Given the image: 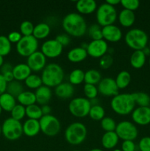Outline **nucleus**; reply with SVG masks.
Wrapping results in <instances>:
<instances>
[{"instance_id":"6","label":"nucleus","mask_w":150,"mask_h":151,"mask_svg":"<svg viewBox=\"0 0 150 151\" xmlns=\"http://www.w3.org/2000/svg\"><path fill=\"white\" fill-rule=\"evenodd\" d=\"M97 24L100 27H105L113 24L118 19V13L116 7L107 2L99 6L96 13Z\"/></svg>"},{"instance_id":"3","label":"nucleus","mask_w":150,"mask_h":151,"mask_svg":"<svg viewBox=\"0 0 150 151\" xmlns=\"http://www.w3.org/2000/svg\"><path fill=\"white\" fill-rule=\"evenodd\" d=\"M64 75V71L60 65L55 63H51L46 65L43 69L41 78L43 85L49 88H55L63 83Z\"/></svg>"},{"instance_id":"32","label":"nucleus","mask_w":150,"mask_h":151,"mask_svg":"<svg viewBox=\"0 0 150 151\" xmlns=\"http://www.w3.org/2000/svg\"><path fill=\"white\" fill-rule=\"evenodd\" d=\"M24 91V90L23 85L19 81L13 80V81L7 83V91H6V92L11 94L12 96H13L16 98H17L18 96L21 94Z\"/></svg>"},{"instance_id":"45","label":"nucleus","mask_w":150,"mask_h":151,"mask_svg":"<svg viewBox=\"0 0 150 151\" xmlns=\"http://www.w3.org/2000/svg\"><path fill=\"white\" fill-rule=\"evenodd\" d=\"M113 58L110 55H104L99 60L100 66H101V68H102L104 69H109L113 65Z\"/></svg>"},{"instance_id":"21","label":"nucleus","mask_w":150,"mask_h":151,"mask_svg":"<svg viewBox=\"0 0 150 151\" xmlns=\"http://www.w3.org/2000/svg\"><path fill=\"white\" fill-rule=\"evenodd\" d=\"M36 103L41 106L47 105V103L51 100L52 93L49 87L43 85L38 88H37L35 92Z\"/></svg>"},{"instance_id":"47","label":"nucleus","mask_w":150,"mask_h":151,"mask_svg":"<svg viewBox=\"0 0 150 151\" xmlns=\"http://www.w3.org/2000/svg\"><path fill=\"white\" fill-rule=\"evenodd\" d=\"M55 39L57 40V42H58L59 44H61L63 47H66V46L69 45L71 41L70 37H69V35L66 33L60 34V35H58L56 37Z\"/></svg>"},{"instance_id":"7","label":"nucleus","mask_w":150,"mask_h":151,"mask_svg":"<svg viewBox=\"0 0 150 151\" xmlns=\"http://www.w3.org/2000/svg\"><path fill=\"white\" fill-rule=\"evenodd\" d=\"M1 134L7 139L15 141L20 138L23 134V128L20 121L12 117L6 119L1 125Z\"/></svg>"},{"instance_id":"56","label":"nucleus","mask_w":150,"mask_h":151,"mask_svg":"<svg viewBox=\"0 0 150 151\" xmlns=\"http://www.w3.org/2000/svg\"><path fill=\"white\" fill-rule=\"evenodd\" d=\"M3 64H4V57L0 55V68L1 67Z\"/></svg>"},{"instance_id":"34","label":"nucleus","mask_w":150,"mask_h":151,"mask_svg":"<svg viewBox=\"0 0 150 151\" xmlns=\"http://www.w3.org/2000/svg\"><path fill=\"white\" fill-rule=\"evenodd\" d=\"M26 116L28 119L39 120L43 116L41 107L38 105L33 104L26 107Z\"/></svg>"},{"instance_id":"37","label":"nucleus","mask_w":150,"mask_h":151,"mask_svg":"<svg viewBox=\"0 0 150 151\" xmlns=\"http://www.w3.org/2000/svg\"><path fill=\"white\" fill-rule=\"evenodd\" d=\"M24 83L29 88L35 90L41 87V86H43V82L41 77L38 75H35V74H31L25 80Z\"/></svg>"},{"instance_id":"26","label":"nucleus","mask_w":150,"mask_h":151,"mask_svg":"<svg viewBox=\"0 0 150 151\" xmlns=\"http://www.w3.org/2000/svg\"><path fill=\"white\" fill-rule=\"evenodd\" d=\"M16 106V99L7 92L0 95V107L5 111L10 112Z\"/></svg>"},{"instance_id":"5","label":"nucleus","mask_w":150,"mask_h":151,"mask_svg":"<svg viewBox=\"0 0 150 151\" xmlns=\"http://www.w3.org/2000/svg\"><path fill=\"white\" fill-rule=\"evenodd\" d=\"M124 41L129 48L135 50H142L147 47L149 38L146 32L138 28L129 29L124 36Z\"/></svg>"},{"instance_id":"1","label":"nucleus","mask_w":150,"mask_h":151,"mask_svg":"<svg viewBox=\"0 0 150 151\" xmlns=\"http://www.w3.org/2000/svg\"><path fill=\"white\" fill-rule=\"evenodd\" d=\"M62 25L66 34L76 38L83 36L88 30L86 21L78 13H70L66 15L63 18Z\"/></svg>"},{"instance_id":"63","label":"nucleus","mask_w":150,"mask_h":151,"mask_svg":"<svg viewBox=\"0 0 150 151\" xmlns=\"http://www.w3.org/2000/svg\"><path fill=\"white\" fill-rule=\"evenodd\" d=\"M72 151H80V150H72Z\"/></svg>"},{"instance_id":"12","label":"nucleus","mask_w":150,"mask_h":151,"mask_svg":"<svg viewBox=\"0 0 150 151\" xmlns=\"http://www.w3.org/2000/svg\"><path fill=\"white\" fill-rule=\"evenodd\" d=\"M86 50L88 55L94 58H101L107 53L108 44L104 39L91 41L87 46Z\"/></svg>"},{"instance_id":"30","label":"nucleus","mask_w":150,"mask_h":151,"mask_svg":"<svg viewBox=\"0 0 150 151\" xmlns=\"http://www.w3.org/2000/svg\"><path fill=\"white\" fill-rule=\"evenodd\" d=\"M119 89H124L129 85L131 81V75L127 71H121L118 74L115 79Z\"/></svg>"},{"instance_id":"31","label":"nucleus","mask_w":150,"mask_h":151,"mask_svg":"<svg viewBox=\"0 0 150 151\" xmlns=\"http://www.w3.org/2000/svg\"><path fill=\"white\" fill-rule=\"evenodd\" d=\"M101 75L100 72L96 69H89L85 72V80L84 82L85 84H91L96 85L101 81Z\"/></svg>"},{"instance_id":"64","label":"nucleus","mask_w":150,"mask_h":151,"mask_svg":"<svg viewBox=\"0 0 150 151\" xmlns=\"http://www.w3.org/2000/svg\"><path fill=\"white\" fill-rule=\"evenodd\" d=\"M21 151H24V150H21Z\"/></svg>"},{"instance_id":"25","label":"nucleus","mask_w":150,"mask_h":151,"mask_svg":"<svg viewBox=\"0 0 150 151\" xmlns=\"http://www.w3.org/2000/svg\"><path fill=\"white\" fill-rule=\"evenodd\" d=\"M119 141V138L115 131L105 132L101 137V145L107 150H110L116 147Z\"/></svg>"},{"instance_id":"8","label":"nucleus","mask_w":150,"mask_h":151,"mask_svg":"<svg viewBox=\"0 0 150 151\" xmlns=\"http://www.w3.org/2000/svg\"><path fill=\"white\" fill-rule=\"evenodd\" d=\"M91 103L86 97H75L72 99L69 105L70 113L77 118H83L89 114Z\"/></svg>"},{"instance_id":"52","label":"nucleus","mask_w":150,"mask_h":151,"mask_svg":"<svg viewBox=\"0 0 150 151\" xmlns=\"http://www.w3.org/2000/svg\"><path fill=\"white\" fill-rule=\"evenodd\" d=\"M3 77H4V80L6 81V82L8 83L11 82L14 80V77H13V71L12 72H6V73L3 74Z\"/></svg>"},{"instance_id":"14","label":"nucleus","mask_w":150,"mask_h":151,"mask_svg":"<svg viewBox=\"0 0 150 151\" xmlns=\"http://www.w3.org/2000/svg\"><path fill=\"white\" fill-rule=\"evenodd\" d=\"M98 91L101 95L106 97H114L119 94V88L116 81L111 78H104L98 84Z\"/></svg>"},{"instance_id":"59","label":"nucleus","mask_w":150,"mask_h":151,"mask_svg":"<svg viewBox=\"0 0 150 151\" xmlns=\"http://www.w3.org/2000/svg\"><path fill=\"white\" fill-rule=\"evenodd\" d=\"M113 151H121V150H119V149H116V150H114Z\"/></svg>"},{"instance_id":"57","label":"nucleus","mask_w":150,"mask_h":151,"mask_svg":"<svg viewBox=\"0 0 150 151\" xmlns=\"http://www.w3.org/2000/svg\"><path fill=\"white\" fill-rule=\"evenodd\" d=\"M89 151H103V150L99 148H94V149H91V150H90Z\"/></svg>"},{"instance_id":"11","label":"nucleus","mask_w":150,"mask_h":151,"mask_svg":"<svg viewBox=\"0 0 150 151\" xmlns=\"http://www.w3.org/2000/svg\"><path fill=\"white\" fill-rule=\"evenodd\" d=\"M115 132L123 141H134L138 137V131L136 126L129 121H121L116 125Z\"/></svg>"},{"instance_id":"16","label":"nucleus","mask_w":150,"mask_h":151,"mask_svg":"<svg viewBox=\"0 0 150 151\" xmlns=\"http://www.w3.org/2000/svg\"><path fill=\"white\" fill-rule=\"evenodd\" d=\"M132 119L135 124L147 125L150 123V107H140L134 109L132 112Z\"/></svg>"},{"instance_id":"9","label":"nucleus","mask_w":150,"mask_h":151,"mask_svg":"<svg viewBox=\"0 0 150 151\" xmlns=\"http://www.w3.org/2000/svg\"><path fill=\"white\" fill-rule=\"evenodd\" d=\"M41 131L47 137H55L60 131V122L53 115H44L39 119Z\"/></svg>"},{"instance_id":"39","label":"nucleus","mask_w":150,"mask_h":151,"mask_svg":"<svg viewBox=\"0 0 150 151\" xmlns=\"http://www.w3.org/2000/svg\"><path fill=\"white\" fill-rule=\"evenodd\" d=\"M12 44L10 42L7 36L0 35V55L4 57L10 53Z\"/></svg>"},{"instance_id":"2","label":"nucleus","mask_w":150,"mask_h":151,"mask_svg":"<svg viewBox=\"0 0 150 151\" xmlns=\"http://www.w3.org/2000/svg\"><path fill=\"white\" fill-rule=\"evenodd\" d=\"M133 95L129 93L118 94L110 101V106L116 114L122 116L132 114L135 107Z\"/></svg>"},{"instance_id":"54","label":"nucleus","mask_w":150,"mask_h":151,"mask_svg":"<svg viewBox=\"0 0 150 151\" xmlns=\"http://www.w3.org/2000/svg\"><path fill=\"white\" fill-rule=\"evenodd\" d=\"M105 2H107V4L115 7V6L117 5V4H121V0H107Z\"/></svg>"},{"instance_id":"33","label":"nucleus","mask_w":150,"mask_h":151,"mask_svg":"<svg viewBox=\"0 0 150 151\" xmlns=\"http://www.w3.org/2000/svg\"><path fill=\"white\" fill-rule=\"evenodd\" d=\"M85 80V72L80 69H75L70 73L69 81L71 85L77 86L84 82Z\"/></svg>"},{"instance_id":"60","label":"nucleus","mask_w":150,"mask_h":151,"mask_svg":"<svg viewBox=\"0 0 150 151\" xmlns=\"http://www.w3.org/2000/svg\"><path fill=\"white\" fill-rule=\"evenodd\" d=\"M1 111H2V109H1V107H0V115H1Z\"/></svg>"},{"instance_id":"42","label":"nucleus","mask_w":150,"mask_h":151,"mask_svg":"<svg viewBox=\"0 0 150 151\" xmlns=\"http://www.w3.org/2000/svg\"><path fill=\"white\" fill-rule=\"evenodd\" d=\"M84 94L87 99L89 100H94L96 98L98 95V88L95 85H91V84H85L84 86Z\"/></svg>"},{"instance_id":"4","label":"nucleus","mask_w":150,"mask_h":151,"mask_svg":"<svg viewBox=\"0 0 150 151\" xmlns=\"http://www.w3.org/2000/svg\"><path fill=\"white\" fill-rule=\"evenodd\" d=\"M87 134L86 126L82 122H75L67 127L65 131V138L70 145H78L85 141Z\"/></svg>"},{"instance_id":"38","label":"nucleus","mask_w":150,"mask_h":151,"mask_svg":"<svg viewBox=\"0 0 150 151\" xmlns=\"http://www.w3.org/2000/svg\"><path fill=\"white\" fill-rule=\"evenodd\" d=\"M88 35L92 39V41H96V40L103 39L102 32H101V28L100 27L98 24H94L91 25L88 28Z\"/></svg>"},{"instance_id":"23","label":"nucleus","mask_w":150,"mask_h":151,"mask_svg":"<svg viewBox=\"0 0 150 151\" xmlns=\"http://www.w3.org/2000/svg\"><path fill=\"white\" fill-rule=\"evenodd\" d=\"M119 24L124 27H129L132 26L135 21V14L133 11L123 9L118 15Z\"/></svg>"},{"instance_id":"62","label":"nucleus","mask_w":150,"mask_h":151,"mask_svg":"<svg viewBox=\"0 0 150 151\" xmlns=\"http://www.w3.org/2000/svg\"><path fill=\"white\" fill-rule=\"evenodd\" d=\"M149 66H150V58H149Z\"/></svg>"},{"instance_id":"15","label":"nucleus","mask_w":150,"mask_h":151,"mask_svg":"<svg viewBox=\"0 0 150 151\" xmlns=\"http://www.w3.org/2000/svg\"><path fill=\"white\" fill-rule=\"evenodd\" d=\"M26 64L35 72L43 71L46 66V58L41 51H36L27 58Z\"/></svg>"},{"instance_id":"18","label":"nucleus","mask_w":150,"mask_h":151,"mask_svg":"<svg viewBox=\"0 0 150 151\" xmlns=\"http://www.w3.org/2000/svg\"><path fill=\"white\" fill-rule=\"evenodd\" d=\"M23 134L28 137H34L41 131L39 120L27 119L22 125Z\"/></svg>"},{"instance_id":"10","label":"nucleus","mask_w":150,"mask_h":151,"mask_svg":"<svg viewBox=\"0 0 150 151\" xmlns=\"http://www.w3.org/2000/svg\"><path fill=\"white\" fill-rule=\"evenodd\" d=\"M38 41L33 35L23 36L16 44L17 52L23 57L28 58L31 55L38 51Z\"/></svg>"},{"instance_id":"19","label":"nucleus","mask_w":150,"mask_h":151,"mask_svg":"<svg viewBox=\"0 0 150 151\" xmlns=\"http://www.w3.org/2000/svg\"><path fill=\"white\" fill-rule=\"evenodd\" d=\"M76 9L79 14H91L97 10V4L94 0H79L76 3Z\"/></svg>"},{"instance_id":"44","label":"nucleus","mask_w":150,"mask_h":151,"mask_svg":"<svg viewBox=\"0 0 150 151\" xmlns=\"http://www.w3.org/2000/svg\"><path fill=\"white\" fill-rule=\"evenodd\" d=\"M121 4L124 9L134 12L139 7L140 1L138 0H121Z\"/></svg>"},{"instance_id":"36","label":"nucleus","mask_w":150,"mask_h":151,"mask_svg":"<svg viewBox=\"0 0 150 151\" xmlns=\"http://www.w3.org/2000/svg\"><path fill=\"white\" fill-rule=\"evenodd\" d=\"M88 116L94 120L101 121L103 118L105 117V111L100 105L92 106L90 109Z\"/></svg>"},{"instance_id":"51","label":"nucleus","mask_w":150,"mask_h":151,"mask_svg":"<svg viewBox=\"0 0 150 151\" xmlns=\"http://www.w3.org/2000/svg\"><path fill=\"white\" fill-rule=\"evenodd\" d=\"M13 69V66H12V64L10 63H4V64L1 66V67L0 68V72L1 75L6 73V72H12Z\"/></svg>"},{"instance_id":"49","label":"nucleus","mask_w":150,"mask_h":151,"mask_svg":"<svg viewBox=\"0 0 150 151\" xmlns=\"http://www.w3.org/2000/svg\"><path fill=\"white\" fill-rule=\"evenodd\" d=\"M136 146L133 141H123L121 145V151H135Z\"/></svg>"},{"instance_id":"46","label":"nucleus","mask_w":150,"mask_h":151,"mask_svg":"<svg viewBox=\"0 0 150 151\" xmlns=\"http://www.w3.org/2000/svg\"><path fill=\"white\" fill-rule=\"evenodd\" d=\"M138 147L141 151H150V137H144L140 140Z\"/></svg>"},{"instance_id":"53","label":"nucleus","mask_w":150,"mask_h":151,"mask_svg":"<svg viewBox=\"0 0 150 151\" xmlns=\"http://www.w3.org/2000/svg\"><path fill=\"white\" fill-rule=\"evenodd\" d=\"M41 111H42L43 116L44 115H49L51 113V108L48 105H44V106H41Z\"/></svg>"},{"instance_id":"55","label":"nucleus","mask_w":150,"mask_h":151,"mask_svg":"<svg viewBox=\"0 0 150 151\" xmlns=\"http://www.w3.org/2000/svg\"><path fill=\"white\" fill-rule=\"evenodd\" d=\"M142 51L146 56L150 55V48L149 47H146L144 50H142Z\"/></svg>"},{"instance_id":"24","label":"nucleus","mask_w":150,"mask_h":151,"mask_svg":"<svg viewBox=\"0 0 150 151\" xmlns=\"http://www.w3.org/2000/svg\"><path fill=\"white\" fill-rule=\"evenodd\" d=\"M88 56L86 49L82 47L71 49L67 54V58L72 63H79L86 59Z\"/></svg>"},{"instance_id":"22","label":"nucleus","mask_w":150,"mask_h":151,"mask_svg":"<svg viewBox=\"0 0 150 151\" xmlns=\"http://www.w3.org/2000/svg\"><path fill=\"white\" fill-rule=\"evenodd\" d=\"M31 72L32 70L26 63H19L13 66V75L14 80L19 82L25 81L31 75Z\"/></svg>"},{"instance_id":"28","label":"nucleus","mask_w":150,"mask_h":151,"mask_svg":"<svg viewBox=\"0 0 150 151\" xmlns=\"http://www.w3.org/2000/svg\"><path fill=\"white\" fill-rule=\"evenodd\" d=\"M50 32H51V28L49 25L44 22H41L35 25L32 35L38 40L44 39L49 35Z\"/></svg>"},{"instance_id":"40","label":"nucleus","mask_w":150,"mask_h":151,"mask_svg":"<svg viewBox=\"0 0 150 151\" xmlns=\"http://www.w3.org/2000/svg\"><path fill=\"white\" fill-rule=\"evenodd\" d=\"M10 114L13 119L21 121L26 116V107L21 104H16V106L10 111Z\"/></svg>"},{"instance_id":"58","label":"nucleus","mask_w":150,"mask_h":151,"mask_svg":"<svg viewBox=\"0 0 150 151\" xmlns=\"http://www.w3.org/2000/svg\"><path fill=\"white\" fill-rule=\"evenodd\" d=\"M1 134V125H0V136Z\"/></svg>"},{"instance_id":"61","label":"nucleus","mask_w":150,"mask_h":151,"mask_svg":"<svg viewBox=\"0 0 150 151\" xmlns=\"http://www.w3.org/2000/svg\"><path fill=\"white\" fill-rule=\"evenodd\" d=\"M149 47L150 48V40H149Z\"/></svg>"},{"instance_id":"13","label":"nucleus","mask_w":150,"mask_h":151,"mask_svg":"<svg viewBox=\"0 0 150 151\" xmlns=\"http://www.w3.org/2000/svg\"><path fill=\"white\" fill-rule=\"evenodd\" d=\"M63 47L56 39L47 40L41 45V52L49 58H57L63 52Z\"/></svg>"},{"instance_id":"17","label":"nucleus","mask_w":150,"mask_h":151,"mask_svg":"<svg viewBox=\"0 0 150 151\" xmlns=\"http://www.w3.org/2000/svg\"><path fill=\"white\" fill-rule=\"evenodd\" d=\"M103 39L106 41L116 43L120 41L122 38V31L115 24L108 25L101 27Z\"/></svg>"},{"instance_id":"48","label":"nucleus","mask_w":150,"mask_h":151,"mask_svg":"<svg viewBox=\"0 0 150 151\" xmlns=\"http://www.w3.org/2000/svg\"><path fill=\"white\" fill-rule=\"evenodd\" d=\"M7 38L10 41V42L13 43V44H17L23 36H22L21 34L19 32H17V31H13V32H10L7 35Z\"/></svg>"},{"instance_id":"35","label":"nucleus","mask_w":150,"mask_h":151,"mask_svg":"<svg viewBox=\"0 0 150 151\" xmlns=\"http://www.w3.org/2000/svg\"><path fill=\"white\" fill-rule=\"evenodd\" d=\"M132 95L135 99V104L140 107H147L150 105V97L147 93L138 91L132 93Z\"/></svg>"},{"instance_id":"41","label":"nucleus","mask_w":150,"mask_h":151,"mask_svg":"<svg viewBox=\"0 0 150 151\" xmlns=\"http://www.w3.org/2000/svg\"><path fill=\"white\" fill-rule=\"evenodd\" d=\"M116 122L114 119L109 116H105L101 120V127L105 132H112L116 131Z\"/></svg>"},{"instance_id":"43","label":"nucleus","mask_w":150,"mask_h":151,"mask_svg":"<svg viewBox=\"0 0 150 151\" xmlns=\"http://www.w3.org/2000/svg\"><path fill=\"white\" fill-rule=\"evenodd\" d=\"M34 27L33 24L29 21H24L20 24V33L22 36H29L32 35Z\"/></svg>"},{"instance_id":"27","label":"nucleus","mask_w":150,"mask_h":151,"mask_svg":"<svg viewBox=\"0 0 150 151\" xmlns=\"http://www.w3.org/2000/svg\"><path fill=\"white\" fill-rule=\"evenodd\" d=\"M146 56L142 50H135L131 55L129 62L130 65L135 69H141L145 65Z\"/></svg>"},{"instance_id":"29","label":"nucleus","mask_w":150,"mask_h":151,"mask_svg":"<svg viewBox=\"0 0 150 151\" xmlns=\"http://www.w3.org/2000/svg\"><path fill=\"white\" fill-rule=\"evenodd\" d=\"M17 100L19 104L22 105L23 106H31V105L35 104L36 103V98L35 94L34 92L30 91H24L21 94L17 97Z\"/></svg>"},{"instance_id":"20","label":"nucleus","mask_w":150,"mask_h":151,"mask_svg":"<svg viewBox=\"0 0 150 151\" xmlns=\"http://www.w3.org/2000/svg\"><path fill=\"white\" fill-rule=\"evenodd\" d=\"M54 93L59 98L69 99L74 94V88L69 82H63L54 88Z\"/></svg>"},{"instance_id":"50","label":"nucleus","mask_w":150,"mask_h":151,"mask_svg":"<svg viewBox=\"0 0 150 151\" xmlns=\"http://www.w3.org/2000/svg\"><path fill=\"white\" fill-rule=\"evenodd\" d=\"M7 83L4 80V77L1 74H0V95L3 94L7 91Z\"/></svg>"}]
</instances>
